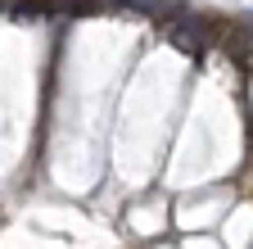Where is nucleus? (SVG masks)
Here are the masks:
<instances>
[{
  "mask_svg": "<svg viewBox=\"0 0 253 249\" xmlns=\"http://www.w3.org/2000/svg\"><path fill=\"white\" fill-rule=\"evenodd\" d=\"M168 37H172V46H176V50L199 54V50L208 46V23H204L199 14H181L176 23H168Z\"/></svg>",
  "mask_w": 253,
  "mask_h": 249,
  "instance_id": "1",
  "label": "nucleus"
}]
</instances>
